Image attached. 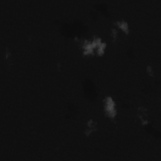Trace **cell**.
Wrapping results in <instances>:
<instances>
[{"label": "cell", "instance_id": "6da1fadb", "mask_svg": "<svg viewBox=\"0 0 161 161\" xmlns=\"http://www.w3.org/2000/svg\"><path fill=\"white\" fill-rule=\"evenodd\" d=\"M104 111L108 116L113 118L116 114V104L114 101L110 97H107L104 101Z\"/></svg>", "mask_w": 161, "mask_h": 161}, {"label": "cell", "instance_id": "7a4b0ae2", "mask_svg": "<svg viewBox=\"0 0 161 161\" xmlns=\"http://www.w3.org/2000/svg\"><path fill=\"white\" fill-rule=\"evenodd\" d=\"M96 128V123L92 122V121H89L87 125V128L86 129V134L87 135H89V134H91V132L94 131Z\"/></svg>", "mask_w": 161, "mask_h": 161}, {"label": "cell", "instance_id": "3957f363", "mask_svg": "<svg viewBox=\"0 0 161 161\" xmlns=\"http://www.w3.org/2000/svg\"><path fill=\"white\" fill-rule=\"evenodd\" d=\"M118 27L121 30H122V31L125 32V33L128 32V24L126 23L125 21H120L118 22Z\"/></svg>", "mask_w": 161, "mask_h": 161}]
</instances>
